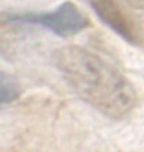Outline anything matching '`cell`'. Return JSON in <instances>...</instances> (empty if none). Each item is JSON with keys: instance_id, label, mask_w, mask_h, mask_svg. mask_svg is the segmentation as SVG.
<instances>
[{"instance_id": "obj_1", "label": "cell", "mask_w": 144, "mask_h": 152, "mask_svg": "<svg viewBox=\"0 0 144 152\" xmlns=\"http://www.w3.org/2000/svg\"><path fill=\"white\" fill-rule=\"evenodd\" d=\"M54 62L69 87L99 113L122 118L136 106V92L126 76L96 54L79 47H64Z\"/></svg>"}, {"instance_id": "obj_4", "label": "cell", "mask_w": 144, "mask_h": 152, "mask_svg": "<svg viewBox=\"0 0 144 152\" xmlns=\"http://www.w3.org/2000/svg\"><path fill=\"white\" fill-rule=\"evenodd\" d=\"M20 94V89L14 77L7 75L6 72H1L0 77V102L1 106H7L9 103L14 102Z\"/></svg>"}, {"instance_id": "obj_5", "label": "cell", "mask_w": 144, "mask_h": 152, "mask_svg": "<svg viewBox=\"0 0 144 152\" xmlns=\"http://www.w3.org/2000/svg\"><path fill=\"white\" fill-rule=\"evenodd\" d=\"M122 1L130 9L144 13V0H122Z\"/></svg>"}, {"instance_id": "obj_3", "label": "cell", "mask_w": 144, "mask_h": 152, "mask_svg": "<svg viewBox=\"0 0 144 152\" xmlns=\"http://www.w3.org/2000/svg\"><path fill=\"white\" fill-rule=\"evenodd\" d=\"M90 6L96 16L103 21L107 27L124 41L132 45L141 47L143 45V35L137 23L127 14L122 6V0H89Z\"/></svg>"}, {"instance_id": "obj_2", "label": "cell", "mask_w": 144, "mask_h": 152, "mask_svg": "<svg viewBox=\"0 0 144 152\" xmlns=\"http://www.w3.org/2000/svg\"><path fill=\"white\" fill-rule=\"evenodd\" d=\"M1 21L3 24L40 26L60 37L75 35L89 26L88 17L72 1H64L55 10L44 11V13H38V11L4 13L1 17Z\"/></svg>"}]
</instances>
